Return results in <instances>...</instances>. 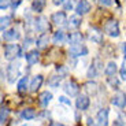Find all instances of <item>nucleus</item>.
Returning <instances> with one entry per match:
<instances>
[{
    "label": "nucleus",
    "instance_id": "obj_1",
    "mask_svg": "<svg viewBox=\"0 0 126 126\" xmlns=\"http://www.w3.org/2000/svg\"><path fill=\"white\" fill-rule=\"evenodd\" d=\"M101 70H103V62H101V59L100 58H94V59L92 60L88 71H86V77H88L89 79L96 78V77L101 73Z\"/></svg>",
    "mask_w": 126,
    "mask_h": 126
},
{
    "label": "nucleus",
    "instance_id": "obj_2",
    "mask_svg": "<svg viewBox=\"0 0 126 126\" xmlns=\"http://www.w3.org/2000/svg\"><path fill=\"white\" fill-rule=\"evenodd\" d=\"M21 55V47L18 44H8L4 48V58L7 60H14Z\"/></svg>",
    "mask_w": 126,
    "mask_h": 126
},
{
    "label": "nucleus",
    "instance_id": "obj_3",
    "mask_svg": "<svg viewBox=\"0 0 126 126\" xmlns=\"http://www.w3.org/2000/svg\"><path fill=\"white\" fill-rule=\"evenodd\" d=\"M21 70H19V63H10L7 67V79L10 84H14L15 79L19 77Z\"/></svg>",
    "mask_w": 126,
    "mask_h": 126
},
{
    "label": "nucleus",
    "instance_id": "obj_4",
    "mask_svg": "<svg viewBox=\"0 0 126 126\" xmlns=\"http://www.w3.org/2000/svg\"><path fill=\"white\" fill-rule=\"evenodd\" d=\"M104 32H106L110 37H118V36H119V25H118V22L115 19L108 21V22L106 23V26H104Z\"/></svg>",
    "mask_w": 126,
    "mask_h": 126
},
{
    "label": "nucleus",
    "instance_id": "obj_5",
    "mask_svg": "<svg viewBox=\"0 0 126 126\" xmlns=\"http://www.w3.org/2000/svg\"><path fill=\"white\" fill-rule=\"evenodd\" d=\"M63 91L66 92V94H69L70 97H74V96H78V93H79V86H78V84H77L76 81L70 79V81H67L66 84H64V86H63Z\"/></svg>",
    "mask_w": 126,
    "mask_h": 126
},
{
    "label": "nucleus",
    "instance_id": "obj_6",
    "mask_svg": "<svg viewBox=\"0 0 126 126\" xmlns=\"http://www.w3.org/2000/svg\"><path fill=\"white\" fill-rule=\"evenodd\" d=\"M70 55L74 58L77 56H85L88 55V48L85 47L84 44H76L70 47Z\"/></svg>",
    "mask_w": 126,
    "mask_h": 126
},
{
    "label": "nucleus",
    "instance_id": "obj_7",
    "mask_svg": "<svg viewBox=\"0 0 126 126\" xmlns=\"http://www.w3.org/2000/svg\"><path fill=\"white\" fill-rule=\"evenodd\" d=\"M111 103H112L115 107H119V108L126 107V94L123 93V92H117V93L112 96V99H111Z\"/></svg>",
    "mask_w": 126,
    "mask_h": 126
},
{
    "label": "nucleus",
    "instance_id": "obj_8",
    "mask_svg": "<svg viewBox=\"0 0 126 126\" xmlns=\"http://www.w3.org/2000/svg\"><path fill=\"white\" fill-rule=\"evenodd\" d=\"M89 40L94 44H101L103 41V32L97 28H91L89 29Z\"/></svg>",
    "mask_w": 126,
    "mask_h": 126
},
{
    "label": "nucleus",
    "instance_id": "obj_9",
    "mask_svg": "<svg viewBox=\"0 0 126 126\" xmlns=\"http://www.w3.org/2000/svg\"><path fill=\"white\" fill-rule=\"evenodd\" d=\"M52 22L56 26H64V25H67L69 19H67L64 11H58V13L52 14Z\"/></svg>",
    "mask_w": 126,
    "mask_h": 126
},
{
    "label": "nucleus",
    "instance_id": "obj_10",
    "mask_svg": "<svg viewBox=\"0 0 126 126\" xmlns=\"http://www.w3.org/2000/svg\"><path fill=\"white\" fill-rule=\"evenodd\" d=\"M89 104H91V100L86 94H78L77 96V100H76V107L78 110L84 111V110H88Z\"/></svg>",
    "mask_w": 126,
    "mask_h": 126
},
{
    "label": "nucleus",
    "instance_id": "obj_11",
    "mask_svg": "<svg viewBox=\"0 0 126 126\" xmlns=\"http://www.w3.org/2000/svg\"><path fill=\"white\" fill-rule=\"evenodd\" d=\"M96 122L99 126H107L108 125V108H101L96 114Z\"/></svg>",
    "mask_w": 126,
    "mask_h": 126
},
{
    "label": "nucleus",
    "instance_id": "obj_12",
    "mask_svg": "<svg viewBox=\"0 0 126 126\" xmlns=\"http://www.w3.org/2000/svg\"><path fill=\"white\" fill-rule=\"evenodd\" d=\"M34 29L40 33H45L48 29V22L44 16H38V18L34 19Z\"/></svg>",
    "mask_w": 126,
    "mask_h": 126
},
{
    "label": "nucleus",
    "instance_id": "obj_13",
    "mask_svg": "<svg viewBox=\"0 0 126 126\" xmlns=\"http://www.w3.org/2000/svg\"><path fill=\"white\" fill-rule=\"evenodd\" d=\"M91 11V3L86 1V0H81L78 1V4L76 6V13L78 15H84V14H88Z\"/></svg>",
    "mask_w": 126,
    "mask_h": 126
},
{
    "label": "nucleus",
    "instance_id": "obj_14",
    "mask_svg": "<svg viewBox=\"0 0 126 126\" xmlns=\"http://www.w3.org/2000/svg\"><path fill=\"white\" fill-rule=\"evenodd\" d=\"M19 37H21V34L16 29H10V30H6L3 33V40L6 41H16L19 40Z\"/></svg>",
    "mask_w": 126,
    "mask_h": 126
},
{
    "label": "nucleus",
    "instance_id": "obj_15",
    "mask_svg": "<svg viewBox=\"0 0 126 126\" xmlns=\"http://www.w3.org/2000/svg\"><path fill=\"white\" fill-rule=\"evenodd\" d=\"M25 58H26V62H28V64H34V63H37L38 62V58H40V54H38V51L37 49H32V51H29L28 54L25 55Z\"/></svg>",
    "mask_w": 126,
    "mask_h": 126
},
{
    "label": "nucleus",
    "instance_id": "obj_16",
    "mask_svg": "<svg viewBox=\"0 0 126 126\" xmlns=\"http://www.w3.org/2000/svg\"><path fill=\"white\" fill-rule=\"evenodd\" d=\"M48 43H49V36H48L47 33L40 34L37 37V40H36V45H37V48H40V49H43V48L47 47Z\"/></svg>",
    "mask_w": 126,
    "mask_h": 126
},
{
    "label": "nucleus",
    "instance_id": "obj_17",
    "mask_svg": "<svg viewBox=\"0 0 126 126\" xmlns=\"http://www.w3.org/2000/svg\"><path fill=\"white\" fill-rule=\"evenodd\" d=\"M81 16L78 15V14H76V15H71L69 18V22H67V26H69L70 29H77L81 26Z\"/></svg>",
    "mask_w": 126,
    "mask_h": 126
},
{
    "label": "nucleus",
    "instance_id": "obj_18",
    "mask_svg": "<svg viewBox=\"0 0 126 126\" xmlns=\"http://www.w3.org/2000/svg\"><path fill=\"white\" fill-rule=\"evenodd\" d=\"M43 81H44V78H43V76H40V74L33 77V79H32V82H30V91L37 92L38 88L41 86V84H43Z\"/></svg>",
    "mask_w": 126,
    "mask_h": 126
},
{
    "label": "nucleus",
    "instance_id": "obj_19",
    "mask_svg": "<svg viewBox=\"0 0 126 126\" xmlns=\"http://www.w3.org/2000/svg\"><path fill=\"white\" fill-rule=\"evenodd\" d=\"M82 40H84V37H82L81 33L74 32V33H71L70 37H69V44H70V47H71V45H76V44H82Z\"/></svg>",
    "mask_w": 126,
    "mask_h": 126
},
{
    "label": "nucleus",
    "instance_id": "obj_20",
    "mask_svg": "<svg viewBox=\"0 0 126 126\" xmlns=\"http://www.w3.org/2000/svg\"><path fill=\"white\" fill-rule=\"evenodd\" d=\"M21 118H22V119H25V121L34 119V118H36V111L33 110V108H30V107L25 108V110L21 111Z\"/></svg>",
    "mask_w": 126,
    "mask_h": 126
},
{
    "label": "nucleus",
    "instance_id": "obj_21",
    "mask_svg": "<svg viewBox=\"0 0 126 126\" xmlns=\"http://www.w3.org/2000/svg\"><path fill=\"white\" fill-rule=\"evenodd\" d=\"M52 41H54L55 44H63L64 41H69V38L66 37V33H64V32L58 30L54 34V37H52Z\"/></svg>",
    "mask_w": 126,
    "mask_h": 126
},
{
    "label": "nucleus",
    "instance_id": "obj_22",
    "mask_svg": "<svg viewBox=\"0 0 126 126\" xmlns=\"http://www.w3.org/2000/svg\"><path fill=\"white\" fill-rule=\"evenodd\" d=\"M40 104L43 106V107H47L48 106V103H49L51 100H52V93L51 92H48V91H45V92H43V93H40Z\"/></svg>",
    "mask_w": 126,
    "mask_h": 126
},
{
    "label": "nucleus",
    "instance_id": "obj_23",
    "mask_svg": "<svg viewBox=\"0 0 126 126\" xmlns=\"http://www.w3.org/2000/svg\"><path fill=\"white\" fill-rule=\"evenodd\" d=\"M99 85L96 84V82H93V81H89V82H86L85 85H84V89H85V92L86 93H89V94H96L97 93V91H99Z\"/></svg>",
    "mask_w": 126,
    "mask_h": 126
},
{
    "label": "nucleus",
    "instance_id": "obj_24",
    "mask_svg": "<svg viewBox=\"0 0 126 126\" xmlns=\"http://www.w3.org/2000/svg\"><path fill=\"white\" fill-rule=\"evenodd\" d=\"M117 70H118L117 63L115 62H108V64L106 66V70H104V74H106L107 77H112V76H115Z\"/></svg>",
    "mask_w": 126,
    "mask_h": 126
},
{
    "label": "nucleus",
    "instance_id": "obj_25",
    "mask_svg": "<svg viewBox=\"0 0 126 126\" xmlns=\"http://www.w3.org/2000/svg\"><path fill=\"white\" fill-rule=\"evenodd\" d=\"M45 3H47L45 0H33L32 8H33V11H36V13H41L45 7Z\"/></svg>",
    "mask_w": 126,
    "mask_h": 126
},
{
    "label": "nucleus",
    "instance_id": "obj_26",
    "mask_svg": "<svg viewBox=\"0 0 126 126\" xmlns=\"http://www.w3.org/2000/svg\"><path fill=\"white\" fill-rule=\"evenodd\" d=\"M10 23H11V16H8V15L1 16V19H0V30H1V33H4L7 30Z\"/></svg>",
    "mask_w": 126,
    "mask_h": 126
},
{
    "label": "nucleus",
    "instance_id": "obj_27",
    "mask_svg": "<svg viewBox=\"0 0 126 126\" xmlns=\"http://www.w3.org/2000/svg\"><path fill=\"white\" fill-rule=\"evenodd\" d=\"M28 77H22V78L18 81V92H21V93H23V92H26V89H28Z\"/></svg>",
    "mask_w": 126,
    "mask_h": 126
},
{
    "label": "nucleus",
    "instance_id": "obj_28",
    "mask_svg": "<svg viewBox=\"0 0 126 126\" xmlns=\"http://www.w3.org/2000/svg\"><path fill=\"white\" fill-rule=\"evenodd\" d=\"M60 82H62V77L60 76H54V77H51V79L48 81V85H49L51 88H59Z\"/></svg>",
    "mask_w": 126,
    "mask_h": 126
},
{
    "label": "nucleus",
    "instance_id": "obj_29",
    "mask_svg": "<svg viewBox=\"0 0 126 126\" xmlns=\"http://www.w3.org/2000/svg\"><path fill=\"white\" fill-rule=\"evenodd\" d=\"M7 117H8V108L1 107V111H0V122L4 123L7 121Z\"/></svg>",
    "mask_w": 126,
    "mask_h": 126
},
{
    "label": "nucleus",
    "instance_id": "obj_30",
    "mask_svg": "<svg viewBox=\"0 0 126 126\" xmlns=\"http://www.w3.org/2000/svg\"><path fill=\"white\" fill-rule=\"evenodd\" d=\"M119 76H121V79L122 81H126V67H125V60H123V64L119 70Z\"/></svg>",
    "mask_w": 126,
    "mask_h": 126
},
{
    "label": "nucleus",
    "instance_id": "obj_31",
    "mask_svg": "<svg viewBox=\"0 0 126 126\" xmlns=\"http://www.w3.org/2000/svg\"><path fill=\"white\" fill-rule=\"evenodd\" d=\"M10 3H11V0H0V10L4 11V10L10 6Z\"/></svg>",
    "mask_w": 126,
    "mask_h": 126
},
{
    "label": "nucleus",
    "instance_id": "obj_32",
    "mask_svg": "<svg viewBox=\"0 0 126 126\" xmlns=\"http://www.w3.org/2000/svg\"><path fill=\"white\" fill-rule=\"evenodd\" d=\"M108 82H110V84H111L112 86H115V89L118 88V85H119V82H118V79L115 78L114 76H112V77H108Z\"/></svg>",
    "mask_w": 126,
    "mask_h": 126
},
{
    "label": "nucleus",
    "instance_id": "obj_33",
    "mask_svg": "<svg viewBox=\"0 0 126 126\" xmlns=\"http://www.w3.org/2000/svg\"><path fill=\"white\" fill-rule=\"evenodd\" d=\"M99 1H100L101 6H107V7L114 4V0H99Z\"/></svg>",
    "mask_w": 126,
    "mask_h": 126
},
{
    "label": "nucleus",
    "instance_id": "obj_34",
    "mask_svg": "<svg viewBox=\"0 0 126 126\" xmlns=\"http://www.w3.org/2000/svg\"><path fill=\"white\" fill-rule=\"evenodd\" d=\"M59 101H60V103H63V104H67V106H71L70 100H69L67 97H64V96H60V97H59Z\"/></svg>",
    "mask_w": 126,
    "mask_h": 126
},
{
    "label": "nucleus",
    "instance_id": "obj_35",
    "mask_svg": "<svg viewBox=\"0 0 126 126\" xmlns=\"http://www.w3.org/2000/svg\"><path fill=\"white\" fill-rule=\"evenodd\" d=\"M21 1H22V0H11V7H13V8L15 10L16 7H18L19 4H21Z\"/></svg>",
    "mask_w": 126,
    "mask_h": 126
},
{
    "label": "nucleus",
    "instance_id": "obj_36",
    "mask_svg": "<svg viewBox=\"0 0 126 126\" xmlns=\"http://www.w3.org/2000/svg\"><path fill=\"white\" fill-rule=\"evenodd\" d=\"M73 7H74V4H73V1L70 0V1H67V3H66V6H64V8H66V11H67V10H71Z\"/></svg>",
    "mask_w": 126,
    "mask_h": 126
},
{
    "label": "nucleus",
    "instance_id": "obj_37",
    "mask_svg": "<svg viewBox=\"0 0 126 126\" xmlns=\"http://www.w3.org/2000/svg\"><path fill=\"white\" fill-rule=\"evenodd\" d=\"M122 52H123V60H126V43L122 44Z\"/></svg>",
    "mask_w": 126,
    "mask_h": 126
},
{
    "label": "nucleus",
    "instance_id": "obj_38",
    "mask_svg": "<svg viewBox=\"0 0 126 126\" xmlns=\"http://www.w3.org/2000/svg\"><path fill=\"white\" fill-rule=\"evenodd\" d=\"M54 1V4L55 6H60V4H63L64 3V0H52Z\"/></svg>",
    "mask_w": 126,
    "mask_h": 126
},
{
    "label": "nucleus",
    "instance_id": "obj_39",
    "mask_svg": "<svg viewBox=\"0 0 126 126\" xmlns=\"http://www.w3.org/2000/svg\"><path fill=\"white\" fill-rule=\"evenodd\" d=\"M88 126H96V125H94V122H93V119H92V118H89V119H88Z\"/></svg>",
    "mask_w": 126,
    "mask_h": 126
},
{
    "label": "nucleus",
    "instance_id": "obj_40",
    "mask_svg": "<svg viewBox=\"0 0 126 126\" xmlns=\"http://www.w3.org/2000/svg\"><path fill=\"white\" fill-rule=\"evenodd\" d=\"M114 126H125V125H123L122 121H117V122L114 123Z\"/></svg>",
    "mask_w": 126,
    "mask_h": 126
},
{
    "label": "nucleus",
    "instance_id": "obj_41",
    "mask_svg": "<svg viewBox=\"0 0 126 126\" xmlns=\"http://www.w3.org/2000/svg\"><path fill=\"white\" fill-rule=\"evenodd\" d=\"M52 126H66V125H63V123H59V122H55V123H52Z\"/></svg>",
    "mask_w": 126,
    "mask_h": 126
}]
</instances>
